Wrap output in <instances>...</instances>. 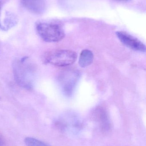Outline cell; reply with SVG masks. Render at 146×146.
<instances>
[{
	"mask_svg": "<svg viewBox=\"0 0 146 146\" xmlns=\"http://www.w3.org/2000/svg\"><path fill=\"white\" fill-rule=\"evenodd\" d=\"M79 77V73L74 69L66 70L60 75L59 82L66 96L69 97L73 94Z\"/></svg>",
	"mask_w": 146,
	"mask_h": 146,
	"instance_id": "cell-4",
	"label": "cell"
},
{
	"mask_svg": "<svg viewBox=\"0 0 146 146\" xmlns=\"http://www.w3.org/2000/svg\"><path fill=\"white\" fill-rule=\"evenodd\" d=\"M94 56L92 52L89 50L85 49L81 51L79 59V65L82 68H86L92 63Z\"/></svg>",
	"mask_w": 146,
	"mask_h": 146,
	"instance_id": "cell-7",
	"label": "cell"
},
{
	"mask_svg": "<svg viewBox=\"0 0 146 146\" xmlns=\"http://www.w3.org/2000/svg\"><path fill=\"white\" fill-rule=\"evenodd\" d=\"M25 142L27 146H50L43 141L32 137H27Z\"/></svg>",
	"mask_w": 146,
	"mask_h": 146,
	"instance_id": "cell-9",
	"label": "cell"
},
{
	"mask_svg": "<svg viewBox=\"0 0 146 146\" xmlns=\"http://www.w3.org/2000/svg\"><path fill=\"white\" fill-rule=\"evenodd\" d=\"M77 58L76 52L68 50H54L44 56L45 63L57 67H66L73 64Z\"/></svg>",
	"mask_w": 146,
	"mask_h": 146,
	"instance_id": "cell-3",
	"label": "cell"
},
{
	"mask_svg": "<svg viewBox=\"0 0 146 146\" xmlns=\"http://www.w3.org/2000/svg\"><path fill=\"white\" fill-rule=\"evenodd\" d=\"M116 1H118L121 2H128L131 1V0H115Z\"/></svg>",
	"mask_w": 146,
	"mask_h": 146,
	"instance_id": "cell-11",
	"label": "cell"
},
{
	"mask_svg": "<svg viewBox=\"0 0 146 146\" xmlns=\"http://www.w3.org/2000/svg\"><path fill=\"white\" fill-rule=\"evenodd\" d=\"M21 2L26 9L37 14L43 13L46 7L45 0H21Z\"/></svg>",
	"mask_w": 146,
	"mask_h": 146,
	"instance_id": "cell-6",
	"label": "cell"
},
{
	"mask_svg": "<svg viewBox=\"0 0 146 146\" xmlns=\"http://www.w3.org/2000/svg\"><path fill=\"white\" fill-rule=\"evenodd\" d=\"M3 145V142L2 140L1 139V138H0V146H2Z\"/></svg>",
	"mask_w": 146,
	"mask_h": 146,
	"instance_id": "cell-12",
	"label": "cell"
},
{
	"mask_svg": "<svg viewBox=\"0 0 146 146\" xmlns=\"http://www.w3.org/2000/svg\"><path fill=\"white\" fill-rule=\"evenodd\" d=\"M36 29L40 38L48 42H60L65 37L62 27L56 23L39 21L36 25Z\"/></svg>",
	"mask_w": 146,
	"mask_h": 146,
	"instance_id": "cell-2",
	"label": "cell"
},
{
	"mask_svg": "<svg viewBox=\"0 0 146 146\" xmlns=\"http://www.w3.org/2000/svg\"><path fill=\"white\" fill-rule=\"evenodd\" d=\"M14 76L17 84L23 88L31 90L34 85L36 68L27 57L17 59L13 63Z\"/></svg>",
	"mask_w": 146,
	"mask_h": 146,
	"instance_id": "cell-1",
	"label": "cell"
},
{
	"mask_svg": "<svg viewBox=\"0 0 146 146\" xmlns=\"http://www.w3.org/2000/svg\"><path fill=\"white\" fill-rule=\"evenodd\" d=\"M7 15L3 21V26L5 31L13 27L17 23V19L13 14L7 13Z\"/></svg>",
	"mask_w": 146,
	"mask_h": 146,
	"instance_id": "cell-8",
	"label": "cell"
},
{
	"mask_svg": "<svg viewBox=\"0 0 146 146\" xmlns=\"http://www.w3.org/2000/svg\"><path fill=\"white\" fill-rule=\"evenodd\" d=\"M0 15H1V8H0ZM0 30L4 31V27H3L2 24L1 22V19H0Z\"/></svg>",
	"mask_w": 146,
	"mask_h": 146,
	"instance_id": "cell-10",
	"label": "cell"
},
{
	"mask_svg": "<svg viewBox=\"0 0 146 146\" xmlns=\"http://www.w3.org/2000/svg\"><path fill=\"white\" fill-rule=\"evenodd\" d=\"M1 0H0V8H1Z\"/></svg>",
	"mask_w": 146,
	"mask_h": 146,
	"instance_id": "cell-13",
	"label": "cell"
},
{
	"mask_svg": "<svg viewBox=\"0 0 146 146\" xmlns=\"http://www.w3.org/2000/svg\"><path fill=\"white\" fill-rule=\"evenodd\" d=\"M116 34L119 40L125 46L135 51L145 52V45L138 38L125 32L117 31Z\"/></svg>",
	"mask_w": 146,
	"mask_h": 146,
	"instance_id": "cell-5",
	"label": "cell"
}]
</instances>
